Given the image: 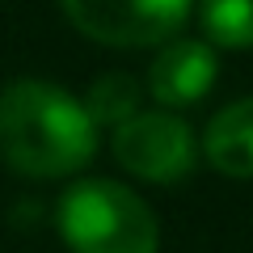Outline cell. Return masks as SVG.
<instances>
[{
    "mask_svg": "<svg viewBox=\"0 0 253 253\" xmlns=\"http://www.w3.org/2000/svg\"><path fill=\"white\" fill-rule=\"evenodd\" d=\"M55 219L72 253H156L161 245L152 207L131 186L110 177H84L68 186Z\"/></svg>",
    "mask_w": 253,
    "mask_h": 253,
    "instance_id": "7a4b0ae2",
    "label": "cell"
},
{
    "mask_svg": "<svg viewBox=\"0 0 253 253\" xmlns=\"http://www.w3.org/2000/svg\"><path fill=\"white\" fill-rule=\"evenodd\" d=\"M203 42L215 46H253V0H211L199 9Z\"/></svg>",
    "mask_w": 253,
    "mask_h": 253,
    "instance_id": "ba28073f",
    "label": "cell"
},
{
    "mask_svg": "<svg viewBox=\"0 0 253 253\" xmlns=\"http://www.w3.org/2000/svg\"><path fill=\"white\" fill-rule=\"evenodd\" d=\"M186 0H68L63 17L81 34L110 46H156L173 42L190 21Z\"/></svg>",
    "mask_w": 253,
    "mask_h": 253,
    "instance_id": "3957f363",
    "label": "cell"
},
{
    "mask_svg": "<svg viewBox=\"0 0 253 253\" xmlns=\"http://www.w3.org/2000/svg\"><path fill=\"white\" fill-rule=\"evenodd\" d=\"M203 152L211 169H219L224 177H253V97L228 101L211 118L203 135Z\"/></svg>",
    "mask_w": 253,
    "mask_h": 253,
    "instance_id": "8992f818",
    "label": "cell"
},
{
    "mask_svg": "<svg viewBox=\"0 0 253 253\" xmlns=\"http://www.w3.org/2000/svg\"><path fill=\"white\" fill-rule=\"evenodd\" d=\"M114 156L135 177L165 186V181L190 177L199 161V144H194V131L186 118L169 114V110H139L135 118L114 126Z\"/></svg>",
    "mask_w": 253,
    "mask_h": 253,
    "instance_id": "277c9868",
    "label": "cell"
},
{
    "mask_svg": "<svg viewBox=\"0 0 253 253\" xmlns=\"http://www.w3.org/2000/svg\"><path fill=\"white\" fill-rule=\"evenodd\" d=\"M97 126L81 97L51 81L0 89V161L26 177H63L93 161Z\"/></svg>",
    "mask_w": 253,
    "mask_h": 253,
    "instance_id": "6da1fadb",
    "label": "cell"
},
{
    "mask_svg": "<svg viewBox=\"0 0 253 253\" xmlns=\"http://www.w3.org/2000/svg\"><path fill=\"white\" fill-rule=\"evenodd\" d=\"M84 110H89L93 126H123L126 118L139 114V81L126 72H106L93 81L89 97H84Z\"/></svg>",
    "mask_w": 253,
    "mask_h": 253,
    "instance_id": "52a82bcc",
    "label": "cell"
},
{
    "mask_svg": "<svg viewBox=\"0 0 253 253\" xmlns=\"http://www.w3.org/2000/svg\"><path fill=\"white\" fill-rule=\"evenodd\" d=\"M215 76H219L215 46L203 42V38H173V42L161 46V55L148 68V89L173 114V110L194 106V101L207 97Z\"/></svg>",
    "mask_w": 253,
    "mask_h": 253,
    "instance_id": "5b68a950",
    "label": "cell"
}]
</instances>
